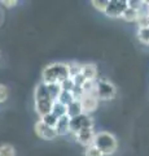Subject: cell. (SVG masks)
I'll list each match as a JSON object with an SVG mask.
<instances>
[{"label":"cell","instance_id":"6da1fadb","mask_svg":"<svg viewBox=\"0 0 149 156\" xmlns=\"http://www.w3.org/2000/svg\"><path fill=\"white\" fill-rule=\"evenodd\" d=\"M103 155H110L117 150V140L110 133H99L95 135L93 143Z\"/></svg>","mask_w":149,"mask_h":156},{"label":"cell","instance_id":"7a4b0ae2","mask_svg":"<svg viewBox=\"0 0 149 156\" xmlns=\"http://www.w3.org/2000/svg\"><path fill=\"white\" fill-rule=\"evenodd\" d=\"M93 126V121L92 119L86 115V113H82L76 117H73V119H70V131H73V133H78L79 130L82 129H92Z\"/></svg>","mask_w":149,"mask_h":156},{"label":"cell","instance_id":"3957f363","mask_svg":"<svg viewBox=\"0 0 149 156\" xmlns=\"http://www.w3.org/2000/svg\"><path fill=\"white\" fill-rule=\"evenodd\" d=\"M95 95L99 99L103 100H109L113 99L115 95V87L107 81H100L97 85H96V90H95Z\"/></svg>","mask_w":149,"mask_h":156},{"label":"cell","instance_id":"277c9868","mask_svg":"<svg viewBox=\"0 0 149 156\" xmlns=\"http://www.w3.org/2000/svg\"><path fill=\"white\" fill-rule=\"evenodd\" d=\"M127 2L126 0H109L108 7L105 9V14L109 17H119L126 11Z\"/></svg>","mask_w":149,"mask_h":156},{"label":"cell","instance_id":"5b68a950","mask_svg":"<svg viewBox=\"0 0 149 156\" xmlns=\"http://www.w3.org/2000/svg\"><path fill=\"white\" fill-rule=\"evenodd\" d=\"M35 133L43 139H55L57 136L56 130L53 128L47 126L44 122H42V121H38L35 124Z\"/></svg>","mask_w":149,"mask_h":156},{"label":"cell","instance_id":"8992f818","mask_svg":"<svg viewBox=\"0 0 149 156\" xmlns=\"http://www.w3.org/2000/svg\"><path fill=\"white\" fill-rule=\"evenodd\" d=\"M79 103H80V107H82V111L83 112H93L96 108H97V98L95 95H83L79 99Z\"/></svg>","mask_w":149,"mask_h":156},{"label":"cell","instance_id":"52a82bcc","mask_svg":"<svg viewBox=\"0 0 149 156\" xmlns=\"http://www.w3.org/2000/svg\"><path fill=\"white\" fill-rule=\"evenodd\" d=\"M76 135V140L83 144V146H91L93 143V139H95V133L92 129H82L79 130L78 133L75 134Z\"/></svg>","mask_w":149,"mask_h":156},{"label":"cell","instance_id":"ba28073f","mask_svg":"<svg viewBox=\"0 0 149 156\" xmlns=\"http://www.w3.org/2000/svg\"><path fill=\"white\" fill-rule=\"evenodd\" d=\"M52 105H53V100L51 99H43V100H35V111L40 117L46 116L52 112Z\"/></svg>","mask_w":149,"mask_h":156},{"label":"cell","instance_id":"9c48e42d","mask_svg":"<svg viewBox=\"0 0 149 156\" xmlns=\"http://www.w3.org/2000/svg\"><path fill=\"white\" fill-rule=\"evenodd\" d=\"M70 119L68 117V115L60 117L59 120H57V124L55 126V130H56V134L57 135H65L68 134L70 131Z\"/></svg>","mask_w":149,"mask_h":156},{"label":"cell","instance_id":"30bf717a","mask_svg":"<svg viewBox=\"0 0 149 156\" xmlns=\"http://www.w3.org/2000/svg\"><path fill=\"white\" fill-rule=\"evenodd\" d=\"M52 65H53V68H55V72H56V76H57V82H59V83H61V82H64L65 80L70 78L68 65L66 64H62V62H55V64H52Z\"/></svg>","mask_w":149,"mask_h":156},{"label":"cell","instance_id":"8fae6325","mask_svg":"<svg viewBox=\"0 0 149 156\" xmlns=\"http://www.w3.org/2000/svg\"><path fill=\"white\" fill-rule=\"evenodd\" d=\"M43 83H46V85L59 83V82H57V76H56L55 68L52 64L44 68V70H43Z\"/></svg>","mask_w":149,"mask_h":156},{"label":"cell","instance_id":"7c38bea8","mask_svg":"<svg viewBox=\"0 0 149 156\" xmlns=\"http://www.w3.org/2000/svg\"><path fill=\"white\" fill-rule=\"evenodd\" d=\"M80 74L84 77L86 81H93L97 74V70L93 64H84L80 66Z\"/></svg>","mask_w":149,"mask_h":156},{"label":"cell","instance_id":"4fadbf2b","mask_svg":"<svg viewBox=\"0 0 149 156\" xmlns=\"http://www.w3.org/2000/svg\"><path fill=\"white\" fill-rule=\"evenodd\" d=\"M82 113H83V111H82L79 100H74L73 103L68 105V112H66V115H68L69 119H73V117H76Z\"/></svg>","mask_w":149,"mask_h":156},{"label":"cell","instance_id":"5bb4252c","mask_svg":"<svg viewBox=\"0 0 149 156\" xmlns=\"http://www.w3.org/2000/svg\"><path fill=\"white\" fill-rule=\"evenodd\" d=\"M43 99H51V98H49V92H48V89H47V85L42 82L35 89V100H43Z\"/></svg>","mask_w":149,"mask_h":156},{"label":"cell","instance_id":"9a60e30c","mask_svg":"<svg viewBox=\"0 0 149 156\" xmlns=\"http://www.w3.org/2000/svg\"><path fill=\"white\" fill-rule=\"evenodd\" d=\"M66 112H68V107H65L64 104H61L60 101H53V105H52V115H55L57 119H60V117L65 116Z\"/></svg>","mask_w":149,"mask_h":156},{"label":"cell","instance_id":"2e32d148","mask_svg":"<svg viewBox=\"0 0 149 156\" xmlns=\"http://www.w3.org/2000/svg\"><path fill=\"white\" fill-rule=\"evenodd\" d=\"M74 100H75V98L73 96V94H71V92H68V91H61L60 96L57 98V101H60V103L64 104L65 107L71 104Z\"/></svg>","mask_w":149,"mask_h":156},{"label":"cell","instance_id":"e0dca14e","mask_svg":"<svg viewBox=\"0 0 149 156\" xmlns=\"http://www.w3.org/2000/svg\"><path fill=\"white\" fill-rule=\"evenodd\" d=\"M47 89H48V92H49V98L53 101L57 100V98L60 96L61 94V86L60 83H52V85H47Z\"/></svg>","mask_w":149,"mask_h":156},{"label":"cell","instance_id":"ac0fdd59","mask_svg":"<svg viewBox=\"0 0 149 156\" xmlns=\"http://www.w3.org/2000/svg\"><path fill=\"white\" fill-rule=\"evenodd\" d=\"M122 17L126 20V21H135V20H137V17H139V12L127 7L126 11L122 13Z\"/></svg>","mask_w":149,"mask_h":156},{"label":"cell","instance_id":"d6986e66","mask_svg":"<svg viewBox=\"0 0 149 156\" xmlns=\"http://www.w3.org/2000/svg\"><path fill=\"white\" fill-rule=\"evenodd\" d=\"M57 117L55 116V115H52V113H48V115H46V116H43L42 117V122H44L47 126H49V128H53L55 129V126H56V124H57Z\"/></svg>","mask_w":149,"mask_h":156},{"label":"cell","instance_id":"ffe728a7","mask_svg":"<svg viewBox=\"0 0 149 156\" xmlns=\"http://www.w3.org/2000/svg\"><path fill=\"white\" fill-rule=\"evenodd\" d=\"M0 156H16V151H14L12 144H2L0 146Z\"/></svg>","mask_w":149,"mask_h":156},{"label":"cell","instance_id":"44dd1931","mask_svg":"<svg viewBox=\"0 0 149 156\" xmlns=\"http://www.w3.org/2000/svg\"><path fill=\"white\" fill-rule=\"evenodd\" d=\"M66 65H68L70 78H73L74 76L78 74V73H80V65H78L76 62H69V64H66Z\"/></svg>","mask_w":149,"mask_h":156},{"label":"cell","instance_id":"7402d4cb","mask_svg":"<svg viewBox=\"0 0 149 156\" xmlns=\"http://www.w3.org/2000/svg\"><path fill=\"white\" fill-rule=\"evenodd\" d=\"M60 86H61V90H62V91L71 92L75 85H74V82H73V80H71V78H68V80H65L64 82H61Z\"/></svg>","mask_w":149,"mask_h":156},{"label":"cell","instance_id":"603a6c76","mask_svg":"<svg viewBox=\"0 0 149 156\" xmlns=\"http://www.w3.org/2000/svg\"><path fill=\"white\" fill-rule=\"evenodd\" d=\"M139 39L143 42V43H149V27H143L139 30L137 34Z\"/></svg>","mask_w":149,"mask_h":156},{"label":"cell","instance_id":"cb8c5ba5","mask_svg":"<svg viewBox=\"0 0 149 156\" xmlns=\"http://www.w3.org/2000/svg\"><path fill=\"white\" fill-rule=\"evenodd\" d=\"M108 3H109V0H93L92 5L96 9H99V11L105 12V9H107V7H108Z\"/></svg>","mask_w":149,"mask_h":156},{"label":"cell","instance_id":"d4e9b609","mask_svg":"<svg viewBox=\"0 0 149 156\" xmlns=\"http://www.w3.org/2000/svg\"><path fill=\"white\" fill-rule=\"evenodd\" d=\"M137 22L140 29L143 27H149V14H139Z\"/></svg>","mask_w":149,"mask_h":156},{"label":"cell","instance_id":"484cf974","mask_svg":"<svg viewBox=\"0 0 149 156\" xmlns=\"http://www.w3.org/2000/svg\"><path fill=\"white\" fill-rule=\"evenodd\" d=\"M86 156H103V154L100 152V151L95 147L93 144H91L87 147V150H86Z\"/></svg>","mask_w":149,"mask_h":156},{"label":"cell","instance_id":"4316f807","mask_svg":"<svg viewBox=\"0 0 149 156\" xmlns=\"http://www.w3.org/2000/svg\"><path fill=\"white\" fill-rule=\"evenodd\" d=\"M141 5H143V2H139V0H128L127 2V7L131 9H135L137 12H139V9L141 8Z\"/></svg>","mask_w":149,"mask_h":156},{"label":"cell","instance_id":"83f0119b","mask_svg":"<svg viewBox=\"0 0 149 156\" xmlns=\"http://www.w3.org/2000/svg\"><path fill=\"white\" fill-rule=\"evenodd\" d=\"M71 80H73V82H74V85H75V86H80V87H82V85H83L84 82H86L84 77L82 76L80 73H78L76 76H74L73 78H71Z\"/></svg>","mask_w":149,"mask_h":156},{"label":"cell","instance_id":"f1b7e54d","mask_svg":"<svg viewBox=\"0 0 149 156\" xmlns=\"http://www.w3.org/2000/svg\"><path fill=\"white\" fill-rule=\"evenodd\" d=\"M5 99H7V89L5 86L0 85V103H3Z\"/></svg>","mask_w":149,"mask_h":156},{"label":"cell","instance_id":"f546056e","mask_svg":"<svg viewBox=\"0 0 149 156\" xmlns=\"http://www.w3.org/2000/svg\"><path fill=\"white\" fill-rule=\"evenodd\" d=\"M2 4H4L5 7H13V5H17V2L16 0H2Z\"/></svg>","mask_w":149,"mask_h":156},{"label":"cell","instance_id":"4dcf8cb0","mask_svg":"<svg viewBox=\"0 0 149 156\" xmlns=\"http://www.w3.org/2000/svg\"><path fill=\"white\" fill-rule=\"evenodd\" d=\"M147 4H148V11H149V2H147Z\"/></svg>","mask_w":149,"mask_h":156}]
</instances>
